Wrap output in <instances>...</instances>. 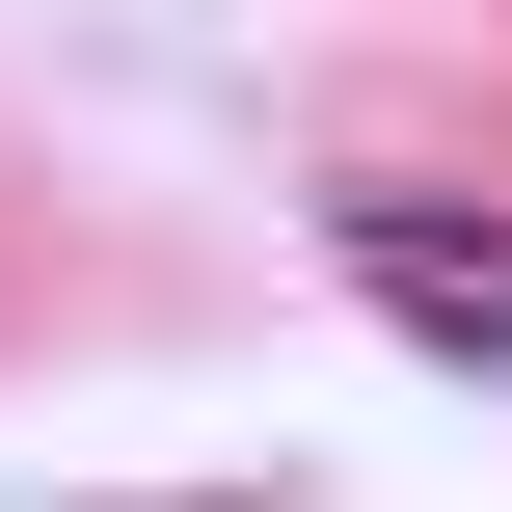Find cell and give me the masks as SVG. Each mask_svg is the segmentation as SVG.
Masks as SVG:
<instances>
[{"mask_svg":"<svg viewBox=\"0 0 512 512\" xmlns=\"http://www.w3.org/2000/svg\"><path fill=\"white\" fill-rule=\"evenodd\" d=\"M324 243H351V297H378L405 351H459V378H512V216H432L405 162H351V189H324Z\"/></svg>","mask_w":512,"mask_h":512,"instance_id":"6da1fadb","label":"cell"}]
</instances>
